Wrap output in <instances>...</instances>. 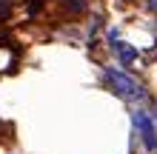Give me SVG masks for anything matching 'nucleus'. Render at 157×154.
Returning a JSON list of instances; mask_svg holds the SVG:
<instances>
[{"mask_svg": "<svg viewBox=\"0 0 157 154\" xmlns=\"http://www.w3.org/2000/svg\"><path fill=\"white\" fill-rule=\"evenodd\" d=\"M103 77H106V83L112 86V92L120 94V97L128 100V103L143 100V97H146V88H143L140 80H134L132 74H126V71H120V69H106Z\"/></svg>", "mask_w": 157, "mask_h": 154, "instance_id": "nucleus-1", "label": "nucleus"}, {"mask_svg": "<svg viewBox=\"0 0 157 154\" xmlns=\"http://www.w3.org/2000/svg\"><path fill=\"white\" fill-rule=\"evenodd\" d=\"M132 123H134L137 134H140L143 146L149 148V151H154L157 148V126H154V117L149 111H143V108H134V111H132Z\"/></svg>", "mask_w": 157, "mask_h": 154, "instance_id": "nucleus-2", "label": "nucleus"}, {"mask_svg": "<svg viewBox=\"0 0 157 154\" xmlns=\"http://www.w3.org/2000/svg\"><path fill=\"white\" fill-rule=\"evenodd\" d=\"M112 49L117 51V57H120V60H123V63H128V60H134V57H137V51H134L132 46H126V43H123V40H117V37H114V34H112Z\"/></svg>", "mask_w": 157, "mask_h": 154, "instance_id": "nucleus-3", "label": "nucleus"}, {"mask_svg": "<svg viewBox=\"0 0 157 154\" xmlns=\"http://www.w3.org/2000/svg\"><path fill=\"white\" fill-rule=\"evenodd\" d=\"M149 9H151V12H157V0H149Z\"/></svg>", "mask_w": 157, "mask_h": 154, "instance_id": "nucleus-4", "label": "nucleus"}]
</instances>
